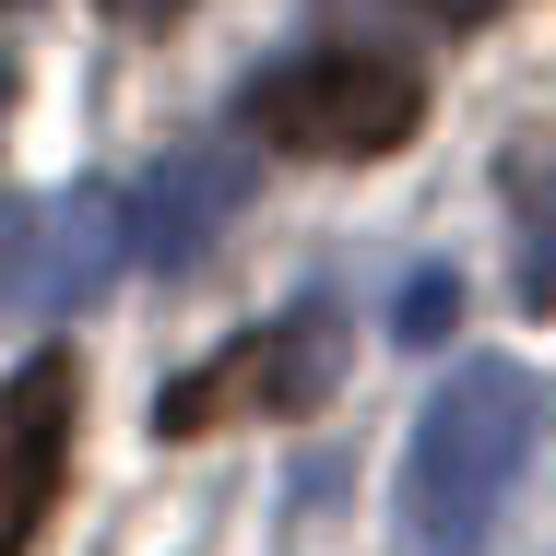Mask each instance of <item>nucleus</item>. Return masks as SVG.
Segmentation results:
<instances>
[{
    "label": "nucleus",
    "mask_w": 556,
    "mask_h": 556,
    "mask_svg": "<svg viewBox=\"0 0 556 556\" xmlns=\"http://www.w3.org/2000/svg\"><path fill=\"white\" fill-rule=\"evenodd\" d=\"M533 439H545L533 367H509V355L450 367L403 439V556H485L509 485L533 473Z\"/></svg>",
    "instance_id": "nucleus-1"
},
{
    "label": "nucleus",
    "mask_w": 556,
    "mask_h": 556,
    "mask_svg": "<svg viewBox=\"0 0 556 556\" xmlns=\"http://www.w3.org/2000/svg\"><path fill=\"white\" fill-rule=\"evenodd\" d=\"M415 118H427V84L403 60H379V48H308V60L249 84V130L273 154H320V166L415 142Z\"/></svg>",
    "instance_id": "nucleus-2"
},
{
    "label": "nucleus",
    "mask_w": 556,
    "mask_h": 556,
    "mask_svg": "<svg viewBox=\"0 0 556 556\" xmlns=\"http://www.w3.org/2000/svg\"><path fill=\"white\" fill-rule=\"evenodd\" d=\"M332 367H343L332 308L261 320V332H237L225 355H202L190 379L154 391V439H214V427H249V415H308L332 391Z\"/></svg>",
    "instance_id": "nucleus-3"
},
{
    "label": "nucleus",
    "mask_w": 556,
    "mask_h": 556,
    "mask_svg": "<svg viewBox=\"0 0 556 556\" xmlns=\"http://www.w3.org/2000/svg\"><path fill=\"white\" fill-rule=\"evenodd\" d=\"M72 427H84V367L72 355H24L0 379V556L36 545V521L60 497V462H72Z\"/></svg>",
    "instance_id": "nucleus-4"
},
{
    "label": "nucleus",
    "mask_w": 556,
    "mask_h": 556,
    "mask_svg": "<svg viewBox=\"0 0 556 556\" xmlns=\"http://www.w3.org/2000/svg\"><path fill=\"white\" fill-rule=\"evenodd\" d=\"M130 261V190L84 178L60 202H36V237H24V273H12V308H96Z\"/></svg>",
    "instance_id": "nucleus-5"
},
{
    "label": "nucleus",
    "mask_w": 556,
    "mask_h": 556,
    "mask_svg": "<svg viewBox=\"0 0 556 556\" xmlns=\"http://www.w3.org/2000/svg\"><path fill=\"white\" fill-rule=\"evenodd\" d=\"M237 202H249V166L214 154V142H190V154H166V166L130 190V249H142L154 273H190L225 225H237Z\"/></svg>",
    "instance_id": "nucleus-6"
},
{
    "label": "nucleus",
    "mask_w": 556,
    "mask_h": 556,
    "mask_svg": "<svg viewBox=\"0 0 556 556\" xmlns=\"http://www.w3.org/2000/svg\"><path fill=\"white\" fill-rule=\"evenodd\" d=\"M450 320H462V273H415L403 308H391V332H403V343H439Z\"/></svg>",
    "instance_id": "nucleus-7"
},
{
    "label": "nucleus",
    "mask_w": 556,
    "mask_h": 556,
    "mask_svg": "<svg viewBox=\"0 0 556 556\" xmlns=\"http://www.w3.org/2000/svg\"><path fill=\"white\" fill-rule=\"evenodd\" d=\"M118 24H178V12H190V0H108Z\"/></svg>",
    "instance_id": "nucleus-8"
},
{
    "label": "nucleus",
    "mask_w": 556,
    "mask_h": 556,
    "mask_svg": "<svg viewBox=\"0 0 556 556\" xmlns=\"http://www.w3.org/2000/svg\"><path fill=\"white\" fill-rule=\"evenodd\" d=\"M427 12H439V24H485L497 0H427Z\"/></svg>",
    "instance_id": "nucleus-9"
},
{
    "label": "nucleus",
    "mask_w": 556,
    "mask_h": 556,
    "mask_svg": "<svg viewBox=\"0 0 556 556\" xmlns=\"http://www.w3.org/2000/svg\"><path fill=\"white\" fill-rule=\"evenodd\" d=\"M0 12H24V0H0Z\"/></svg>",
    "instance_id": "nucleus-10"
}]
</instances>
